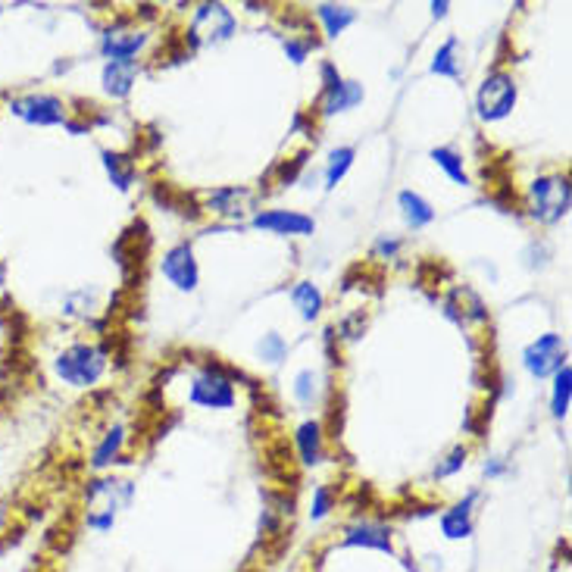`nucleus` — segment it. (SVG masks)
I'll return each mask as SVG.
<instances>
[{
  "label": "nucleus",
  "mask_w": 572,
  "mask_h": 572,
  "mask_svg": "<svg viewBox=\"0 0 572 572\" xmlns=\"http://www.w3.org/2000/svg\"><path fill=\"white\" fill-rule=\"evenodd\" d=\"M107 366H110L107 347L91 344V341L69 344L66 351H60L57 360H54L57 379L66 382L69 388H91V385H97V382L104 379Z\"/></svg>",
  "instance_id": "obj_1"
},
{
  "label": "nucleus",
  "mask_w": 572,
  "mask_h": 572,
  "mask_svg": "<svg viewBox=\"0 0 572 572\" xmlns=\"http://www.w3.org/2000/svg\"><path fill=\"white\" fill-rule=\"evenodd\" d=\"M572 207V185L560 172L551 176H538L529 185V216L541 226H554Z\"/></svg>",
  "instance_id": "obj_2"
},
{
  "label": "nucleus",
  "mask_w": 572,
  "mask_h": 572,
  "mask_svg": "<svg viewBox=\"0 0 572 572\" xmlns=\"http://www.w3.org/2000/svg\"><path fill=\"white\" fill-rule=\"evenodd\" d=\"M188 401L207 410H229L235 404V369L207 360L191 379Z\"/></svg>",
  "instance_id": "obj_3"
},
{
  "label": "nucleus",
  "mask_w": 572,
  "mask_h": 572,
  "mask_svg": "<svg viewBox=\"0 0 572 572\" xmlns=\"http://www.w3.org/2000/svg\"><path fill=\"white\" fill-rule=\"evenodd\" d=\"M516 97H519V88H516L510 72L494 69L491 76H485V82L476 91V110L485 122H501L513 113Z\"/></svg>",
  "instance_id": "obj_4"
},
{
  "label": "nucleus",
  "mask_w": 572,
  "mask_h": 572,
  "mask_svg": "<svg viewBox=\"0 0 572 572\" xmlns=\"http://www.w3.org/2000/svg\"><path fill=\"white\" fill-rule=\"evenodd\" d=\"M235 16L226 4H201L191 19L188 29V47H201V44H219L229 41L235 35Z\"/></svg>",
  "instance_id": "obj_5"
},
{
  "label": "nucleus",
  "mask_w": 572,
  "mask_h": 572,
  "mask_svg": "<svg viewBox=\"0 0 572 572\" xmlns=\"http://www.w3.org/2000/svg\"><path fill=\"white\" fill-rule=\"evenodd\" d=\"M522 366L529 369V376L547 379L554 376L557 369L566 366V341L557 332H544L538 335L526 351H522Z\"/></svg>",
  "instance_id": "obj_6"
},
{
  "label": "nucleus",
  "mask_w": 572,
  "mask_h": 572,
  "mask_svg": "<svg viewBox=\"0 0 572 572\" xmlns=\"http://www.w3.org/2000/svg\"><path fill=\"white\" fill-rule=\"evenodd\" d=\"M10 113L29 126H66V104L54 94H22L10 101Z\"/></svg>",
  "instance_id": "obj_7"
},
{
  "label": "nucleus",
  "mask_w": 572,
  "mask_h": 572,
  "mask_svg": "<svg viewBox=\"0 0 572 572\" xmlns=\"http://www.w3.org/2000/svg\"><path fill=\"white\" fill-rule=\"evenodd\" d=\"M160 269H163V276L169 279V285H176L185 294L197 291V285H201V269H197L194 247L188 241L169 247V251L163 254V260H160Z\"/></svg>",
  "instance_id": "obj_8"
},
{
  "label": "nucleus",
  "mask_w": 572,
  "mask_h": 572,
  "mask_svg": "<svg viewBox=\"0 0 572 572\" xmlns=\"http://www.w3.org/2000/svg\"><path fill=\"white\" fill-rule=\"evenodd\" d=\"M257 204V194L247 191V188H216V191H207L204 197V210L213 213V216H222V219H244L247 213L254 210Z\"/></svg>",
  "instance_id": "obj_9"
},
{
  "label": "nucleus",
  "mask_w": 572,
  "mask_h": 572,
  "mask_svg": "<svg viewBox=\"0 0 572 572\" xmlns=\"http://www.w3.org/2000/svg\"><path fill=\"white\" fill-rule=\"evenodd\" d=\"M144 44H147V32L132 29L126 19H119L116 26H110L101 35V54L107 60H135Z\"/></svg>",
  "instance_id": "obj_10"
},
{
  "label": "nucleus",
  "mask_w": 572,
  "mask_h": 572,
  "mask_svg": "<svg viewBox=\"0 0 572 572\" xmlns=\"http://www.w3.org/2000/svg\"><path fill=\"white\" fill-rule=\"evenodd\" d=\"M251 226L272 232V235H313L316 232L313 216L297 213V210H263L251 219Z\"/></svg>",
  "instance_id": "obj_11"
},
{
  "label": "nucleus",
  "mask_w": 572,
  "mask_h": 572,
  "mask_svg": "<svg viewBox=\"0 0 572 572\" xmlns=\"http://www.w3.org/2000/svg\"><path fill=\"white\" fill-rule=\"evenodd\" d=\"M479 501V491H469L463 501H457L454 507H447L441 516H438V526H441V535L447 541H466L472 535V529H476V519H472V507H476Z\"/></svg>",
  "instance_id": "obj_12"
},
{
  "label": "nucleus",
  "mask_w": 572,
  "mask_h": 572,
  "mask_svg": "<svg viewBox=\"0 0 572 572\" xmlns=\"http://www.w3.org/2000/svg\"><path fill=\"white\" fill-rule=\"evenodd\" d=\"M444 313L454 322H488L485 301L472 288H454L444 301Z\"/></svg>",
  "instance_id": "obj_13"
},
{
  "label": "nucleus",
  "mask_w": 572,
  "mask_h": 572,
  "mask_svg": "<svg viewBox=\"0 0 572 572\" xmlns=\"http://www.w3.org/2000/svg\"><path fill=\"white\" fill-rule=\"evenodd\" d=\"M294 444H297V454H301L304 466H319L322 457H326V435H322V422L307 419L297 426L294 432Z\"/></svg>",
  "instance_id": "obj_14"
},
{
  "label": "nucleus",
  "mask_w": 572,
  "mask_h": 572,
  "mask_svg": "<svg viewBox=\"0 0 572 572\" xmlns=\"http://www.w3.org/2000/svg\"><path fill=\"white\" fill-rule=\"evenodd\" d=\"M138 79V60H107L104 66V91L110 97H116V101H122V97L132 94V85Z\"/></svg>",
  "instance_id": "obj_15"
},
{
  "label": "nucleus",
  "mask_w": 572,
  "mask_h": 572,
  "mask_svg": "<svg viewBox=\"0 0 572 572\" xmlns=\"http://www.w3.org/2000/svg\"><path fill=\"white\" fill-rule=\"evenodd\" d=\"M397 207H401V216H404V222L413 232L426 229V226H432V222H435V207L422 194H416V191H401V194H397Z\"/></svg>",
  "instance_id": "obj_16"
},
{
  "label": "nucleus",
  "mask_w": 572,
  "mask_h": 572,
  "mask_svg": "<svg viewBox=\"0 0 572 572\" xmlns=\"http://www.w3.org/2000/svg\"><path fill=\"white\" fill-rule=\"evenodd\" d=\"M363 101V85L360 82H341L329 91H322V116H335L344 110H354Z\"/></svg>",
  "instance_id": "obj_17"
},
{
  "label": "nucleus",
  "mask_w": 572,
  "mask_h": 572,
  "mask_svg": "<svg viewBox=\"0 0 572 572\" xmlns=\"http://www.w3.org/2000/svg\"><path fill=\"white\" fill-rule=\"evenodd\" d=\"M316 19L322 22V29H326L329 38H338L344 35L347 29L357 22V13L351 7H338V4H319L316 7Z\"/></svg>",
  "instance_id": "obj_18"
},
{
  "label": "nucleus",
  "mask_w": 572,
  "mask_h": 572,
  "mask_svg": "<svg viewBox=\"0 0 572 572\" xmlns=\"http://www.w3.org/2000/svg\"><path fill=\"white\" fill-rule=\"evenodd\" d=\"M122 444H126V429H122V426H113V429L104 435V441L94 447L91 469H97V472L110 469V466L119 460V454H122Z\"/></svg>",
  "instance_id": "obj_19"
},
{
  "label": "nucleus",
  "mask_w": 572,
  "mask_h": 572,
  "mask_svg": "<svg viewBox=\"0 0 572 572\" xmlns=\"http://www.w3.org/2000/svg\"><path fill=\"white\" fill-rule=\"evenodd\" d=\"M291 301H294L297 310H301V319L313 322V319H319L322 304H326V297H322V291H319L313 282H297V285L291 288Z\"/></svg>",
  "instance_id": "obj_20"
},
{
  "label": "nucleus",
  "mask_w": 572,
  "mask_h": 572,
  "mask_svg": "<svg viewBox=\"0 0 572 572\" xmlns=\"http://www.w3.org/2000/svg\"><path fill=\"white\" fill-rule=\"evenodd\" d=\"M432 72L435 76H444V79H460L463 69H460V41L457 38H447L438 54L432 60Z\"/></svg>",
  "instance_id": "obj_21"
},
{
  "label": "nucleus",
  "mask_w": 572,
  "mask_h": 572,
  "mask_svg": "<svg viewBox=\"0 0 572 572\" xmlns=\"http://www.w3.org/2000/svg\"><path fill=\"white\" fill-rule=\"evenodd\" d=\"M104 169H107V176L113 179V185L119 191H129L132 182H135V160L126 157V154H113V151H104Z\"/></svg>",
  "instance_id": "obj_22"
},
{
  "label": "nucleus",
  "mask_w": 572,
  "mask_h": 572,
  "mask_svg": "<svg viewBox=\"0 0 572 572\" xmlns=\"http://www.w3.org/2000/svg\"><path fill=\"white\" fill-rule=\"evenodd\" d=\"M569 394H572V369L569 363L554 372V391H551V413L554 419H566L569 413Z\"/></svg>",
  "instance_id": "obj_23"
},
{
  "label": "nucleus",
  "mask_w": 572,
  "mask_h": 572,
  "mask_svg": "<svg viewBox=\"0 0 572 572\" xmlns=\"http://www.w3.org/2000/svg\"><path fill=\"white\" fill-rule=\"evenodd\" d=\"M354 160H357L354 147H335V151L329 154V163H326V188H338V182L351 172Z\"/></svg>",
  "instance_id": "obj_24"
},
{
  "label": "nucleus",
  "mask_w": 572,
  "mask_h": 572,
  "mask_svg": "<svg viewBox=\"0 0 572 572\" xmlns=\"http://www.w3.org/2000/svg\"><path fill=\"white\" fill-rule=\"evenodd\" d=\"M432 160L438 163V169L447 172V179L457 182V185H469V176H466V169H463V157L454 151V147H435L432 151Z\"/></svg>",
  "instance_id": "obj_25"
},
{
  "label": "nucleus",
  "mask_w": 572,
  "mask_h": 572,
  "mask_svg": "<svg viewBox=\"0 0 572 572\" xmlns=\"http://www.w3.org/2000/svg\"><path fill=\"white\" fill-rule=\"evenodd\" d=\"M94 307H97V304H94V291L82 288V291H72V294L66 297L63 316H69V319H91Z\"/></svg>",
  "instance_id": "obj_26"
},
{
  "label": "nucleus",
  "mask_w": 572,
  "mask_h": 572,
  "mask_svg": "<svg viewBox=\"0 0 572 572\" xmlns=\"http://www.w3.org/2000/svg\"><path fill=\"white\" fill-rule=\"evenodd\" d=\"M294 397H297V404H316V397H319V376L313 369H301L294 376Z\"/></svg>",
  "instance_id": "obj_27"
},
{
  "label": "nucleus",
  "mask_w": 572,
  "mask_h": 572,
  "mask_svg": "<svg viewBox=\"0 0 572 572\" xmlns=\"http://www.w3.org/2000/svg\"><path fill=\"white\" fill-rule=\"evenodd\" d=\"M466 457H469V451H466V447L463 444H457L454 447V451L451 454H447L444 460H438L435 463V469H432V476L438 479V482H444V479H454L457 476V472L466 466Z\"/></svg>",
  "instance_id": "obj_28"
},
{
  "label": "nucleus",
  "mask_w": 572,
  "mask_h": 572,
  "mask_svg": "<svg viewBox=\"0 0 572 572\" xmlns=\"http://www.w3.org/2000/svg\"><path fill=\"white\" fill-rule=\"evenodd\" d=\"M257 354H260V360H266V363H282L285 354H288V341H285L279 332H269V335L260 338Z\"/></svg>",
  "instance_id": "obj_29"
},
{
  "label": "nucleus",
  "mask_w": 572,
  "mask_h": 572,
  "mask_svg": "<svg viewBox=\"0 0 572 572\" xmlns=\"http://www.w3.org/2000/svg\"><path fill=\"white\" fill-rule=\"evenodd\" d=\"M335 510V491L329 485H316L313 488V504H310V516L313 519H326Z\"/></svg>",
  "instance_id": "obj_30"
},
{
  "label": "nucleus",
  "mask_w": 572,
  "mask_h": 572,
  "mask_svg": "<svg viewBox=\"0 0 572 572\" xmlns=\"http://www.w3.org/2000/svg\"><path fill=\"white\" fill-rule=\"evenodd\" d=\"M313 47H316V38H310V35H288L285 38V54H288V60L291 63H297V66H301L304 60H307V54L313 51Z\"/></svg>",
  "instance_id": "obj_31"
},
{
  "label": "nucleus",
  "mask_w": 572,
  "mask_h": 572,
  "mask_svg": "<svg viewBox=\"0 0 572 572\" xmlns=\"http://www.w3.org/2000/svg\"><path fill=\"white\" fill-rule=\"evenodd\" d=\"M13 522H16V507L10 501L0 497V547L10 544L16 535H13Z\"/></svg>",
  "instance_id": "obj_32"
},
{
  "label": "nucleus",
  "mask_w": 572,
  "mask_h": 572,
  "mask_svg": "<svg viewBox=\"0 0 572 572\" xmlns=\"http://www.w3.org/2000/svg\"><path fill=\"white\" fill-rule=\"evenodd\" d=\"M522 257H526V266H529V269H544L547 260H551V247H547L544 241H532Z\"/></svg>",
  "instance_id": "obj_33"
},
{
  "label": "nucleus",
  "mask_w": 572,
  "mask_h": 572,
  "mask_svg": "<svg viewBox=\"0 0 572 572\" xmlns=\"http://www.w3.org/2000/svg\"><path fill=\"white\" fill-rule=\"evenodd\" d=\"M363 329H366V319H363V313H357V316H347V319L341 322V338L354 341V338H360V335H363Z\"/></svg>",
  "instance_id": "obj_34"
},
{
  "label": "nucleus",
  "mask_w": 572,
  "mask_h": 572,
  "mask_svg": "<svg viewBox=\"0 0 572 572\" xmlns=\"http://www.w3.org/2000/svg\"><path fill=\"white\" fill-rule=\"evenodd\" d=\"M401 241L397 238H388V235H382L379 241H376V254L382 257V260H397V254H401Z\"/></svg>",
  "instance_id": "obj_35"
},
{
  "label": "nucleus",
  "mask_w": 572,
  "mask_h": 572,
  "mask_svg": "<svg viewBox=\"0 0 572 572\" xmlns=\"http://www.w3.org/2000/svg\"><path fill=\"white\" fill-rule=\"evenodd\" d=\"M304 163H307V154H297L291 163H282V169H279V179H282V185L294 182V179H297V172L304 169Z\"/></svg>",
  "instance_id": "obj_36"
},
{
  "label": "nucleus",
  "mask_w": 572,
  "mask_h": 572,
  "mask_svg": "<svg viewBox=\"0 0 572 572\" xmlns=\"http://www.w3.org/2000/svg\"><path fill=\"white\" fill-rule=\"evenodd\" d=\"M319 76H322V91H329V88H335V85H341V82H344V76L338 72V66H335V63H322Z\"/></svg>",
  "instance_id": "obj_37"
},
{
  "label": "nucleus",
  "mask_w": 572,
  "mask_h": 572,
  "mask_svg": "<svg viewBox=\"0 0 572 572\" xmlns=\"http://www.w3.org/2000/svg\"><path fill=\"white\" fill-rule=\"evenodd\" d=\"M504 472H507V460H504V457H491V460L485 463V476H488V479H501Z\"/></svg>",
  "instance_id": "obj_38"
},
{
  "label": "nucleus",
  "mask_w": 572,
  "mask_h": 572,
  "mask_svg": "<svg viewBox=\"0 0 572 572\" xmlns=\"http://www.w3.org/2000/svg\"><path fill=\"white\" fill-rule=\"evenodd\" d=\"M447 10H451V4H447V0H435V4H432V16H435V19H444Z\"/></svg>",
  "instance_id": "obj_39"
},
{
  "label": "nucleus",
  "mask_w": 572,
  "mask_h": 572,
  "mask_svg": "<svg viewBox=\"0 0 572 572\" xmlns=\"http://www.w3.org/2000/svg\"><path fill=\"white\" fill-rule=\"evenodd\" d=\"M66 129H69L72 135H85V132H88V122H69V119H66Z\"/></svg>",
  "instance_id": "obj_40"
},
{
  "label": "nucleus",
  "mask_w": 572,
  "mask_h": 572,
  "mask_svg": "<svg viewBox=\"0 0 572 572\" xmlns=\"http://www.w3.org/2000/svg\"><path fill=\"white\" fill-rule=\"evenodd\" d=\"M0 285H4V266H0Z\"/></svg>",
  "instance_id": "obj_41"
},
{
  "label": "nucleus",
  "mask_w": 572,
  "mask_h": 572,
  "mask_svg": "<svg viewBox=\"0 0 572 572\" xmlns=\"http://www.w3.org/2000/svg\"><path fill=\"white\" fill-rule=\"evenodd\" d=\"M0 16H4V4H0Z\"/></svg>",
  "instance_id": "obj_42"
}]
</instances>
